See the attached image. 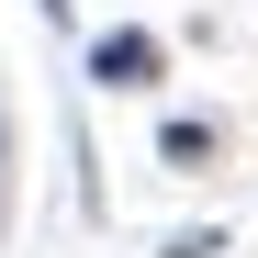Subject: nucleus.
Instances as JSON below:
<instances>
[{
	"label": "nucleus",
	"instance_id": "1",
	"mask_svg": "<svg viewBox=\"0 0 258 258\" xmlns=\"http://www.w3.org/2000/svg\"><path fill=\"white\" fill-rule=\"evenodd\" d=\"M90 79H101V90H146V79H157V34H135V23L101 34V45H90Z\"/></svg>",
	"mask_w": 258,
	"mask_h": 258
},
{
	"label": "nucleus",
	"instance_id": "2",
	"mask_svg": "<svg viewBox=\"0 0 258 258\" xmlns=\"http://www.w3.org/2000/svg\"><path fill=\"white\" fill-rule=\"evenodd\" d=\"M157 157H168V168H202V157H213V123H168Z\"/></svg>",
	"mask_w": 258,
	"mask_h": 258
},
{
	"label": "nucleus",
	"instance_id": "3",
	"mask_svg": "<svg viewBox=\"0 0 258 258\" xmlns=\"http://www.w3.org/2000/svg\"><path fill=\"white\" fill-rule=\"evenodd\" d=\"M168 258H225V236H213V225H191V236H168Z\"/></svg>",
	"mask_w": 258,
	"mask_h": 258
},
{
	"label": "nucleus",
	"instance_id": "4",
	"mask_svg": "<svg viewBox=\"0 0 258 258\" xmlns=\"http://www.w3.org/2000/svg\"><path fill=\"white\" fill-rule=\"evenodd\" d=\"M45 23H68V0H45Z\"/></svg>",
	"mask_w": 258,
	"mask_h": 258
}]
</instances>
